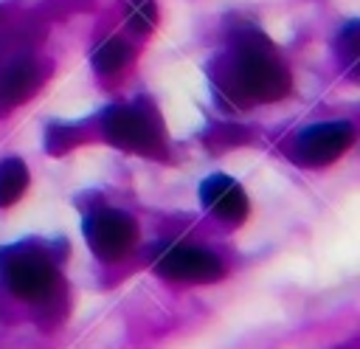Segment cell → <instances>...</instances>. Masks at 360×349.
Here are the masks:
<instances>
[{"instance_id":"obj_1","label":"cell","mask_w":360,"mask_h":349,"mask_svg":"<svg viewBox=\"0 0 360 349\" xmlns=\"http://www.w3.org/2000/svg\"><path fill=\"white\" fill-rule=\"evenodd\" d=\"M214 79H219L225 96L236 104L276 101L290 93L287 68L273 53V45L256 31H245L236 39V48L222 62V73H214Z\"/></svg>"},{"instance_id":"obj_2","label":"cell","mask_w":360,"mask_h":349,"mask_svg":"<svg viewBox=\"0 0 360 349\" xmlns=\"http://www.w3.org/2000/svg\"><path fill=\"white\" fill-rule=\"evenodd\" d=\"M0 273L6 287L25 301H42L56 290V267L34 245H17L6 250L0 259Z\"/></svg>"},{"instance_id":"obj_3","label":"cell","mask_w":360,"mask_h":349,"mask_svg":"<svg viewBox=\"0 0 360 349\" xmlns=\"http://www.w3.org/2000/svg\"><path fill=\"white\" fill-rule=\"evenodd\" d=\"M101 132L112 146H118L124 152H138V155H160L163 152L158 124L141 107L110 110L101 118Z\"/></svg>"},{"instance_id":"obj_4","label":"cell","mask_w":360,"mask_h":349,"mask_svg":"<svg viewBox=\"0 0 360 349\" xmlns=\"http://www.w3.org/2000/svg\"><path fill=\"white\" fill-rule=\"evenodd\" d=\"M84 236H87V245L93 248L96 256L118 259L132 248L138 228L127 214L112 211V208H101L84 220Z\"/></svg>"},{"instance_id":"obj_5","label":"cell","mask_w":360,"mask_h":349,"mask_svg":"<svg viewBox=\"0 0 360 349\" xmlns=\"http://www.w3.org/2000/svg\"><path fill=\"white\" fill-rule=\"evenodd\" d=\"M354 141V129L346 121H326L304 129L295 141V155L307 166H323L338 160Z\"/></svg>"},{"instance_id":"obj_6","label":"cell","mask_w":360,"mask_h":349,"mask_svg":"<svg viewBox=\"0 0 360 349\" xmlns=\"http://www.w3.org/2000/svg\"><path fill=\"white\" fill-rule=\"evenodd\" d=\"M158 273L169 281H217L222 276V265L214 253L200 248H172L160 262Z\"/></svg>"},{"instance_id":"obj_7","label":"cell","mask_w":360,"mask_h":349,"mask_svg":"<svg viewBox=\"0 0 360 349\" xmlns=\"http://www.w3.org/2000/svg\"><path fill=\"white\" fill-rule=\"evenodd\" d=\"M42 65H37L34 59L17 56L11 62H6L0 68V110L17 107L25 99H31L37 93V87L42 84Z\"/></svg>"},{"instance_id":"obj_8","label":"cell","mask_w":360,"mask_h":349,"mask_svg":"<svg viewBox=\"0 0 360 349\" xmlns=\"http://www.w3.org/2000/svg\"><path fill=\"white\" fill-rule=\"evenodd\" d=\"M200 200L214 217L228 220V222H239L248 214V197L242 186L225 174H211L208 180H202Z\"/></svg>"},{"instance_id":"obj_9","label":"cell","mask_w":360,"mask_h":349,"mask_svg":"<svg viewBox=\"0 0 360 349\" xmlns=\"http://www.w3.org/2000/svg\"><path fill=\"white\" fill-rule=\"evenodd\" d=\"M28 189V169L22 160L8 158L0 163V208L14 205Z\"/></svg>"},{"instance_id":"obj_10","label":"cell","mask_w":360,"mask_h":349,"mask_svg":"<svg viewBox=\"0 0 360 349\" xmlns=\"http://www.w3.org/2000/svg\"><path fill=\"white\" fill-rule=\"evenodd\" d=\"M129 59H132V48H129L124 39H118V37L101 42V45L96 48V53H93V65H96L101 73H115V70H121Z\"/></svg>"},{"instance_id":"obj_11","label":"cell","mask_w":360,"mask_h":349,"mask_svg":"<svg viewBox=\"0 0 360 349\" xmlns=\"http://www.w3.org/2000/svg\"><path fill=\"white\" fill-rule=\"evenodd\" d=\"M127 3V23L132 31L138 34H146L155 20H158V8H155V0H124Z\"/></svg>"}]
</instances>
